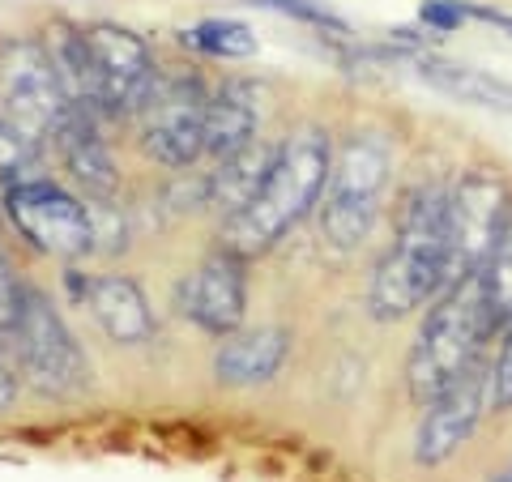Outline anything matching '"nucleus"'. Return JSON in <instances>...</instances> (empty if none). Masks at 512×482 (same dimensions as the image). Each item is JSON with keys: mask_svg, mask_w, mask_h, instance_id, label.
<instances>
[{"mask_svg": "<svg viewBox=\"0 0 512 482\" xmlns=\"http://www.w3.org/2000/svg\"><path fill=\"white\" fill-rule=\"evenodd\" d=\"M329 163H333V146L325 128L303 124L291 137H282L274 167H269L261 188L252 192V201L231 218H222V235H218L222 248L239 252L244 261L269 252L286 231L299 227L303 214L316 210Z\"/></svg>", "mask_w": 512, "mask_h": 482, "instance_id": "f257e3e1", "label": "nucleus"}, {"mask_svg": "<svg viewBox=\"0 0 512 482\" xmlns=\"http://www.w3.org/2000/svg\"><path fill=\"white\" fill-rule=\"evenodd\" d=\"M448 252V188L436 180L414 184L393 218V244L372 273L367 308L376 320H402L444 291Z\"/></svg>", "mask_w": 512, "mask_h": 482, "instance_id": "f03ea898", "label": "nucleus"}, {"mask_svg": "<svg viewBox=\"0 0 512 482\" xmlns=\"http://www.w3.org/2000/svg\"><path fill=\"white\" fill-rule=\"evenodd\" d=\"M487 342H491V325L483 308V286H478L474 273V278L448 286V291L431 299L427 320L419 325V337H414L406 359L410 397L427 406L444 384H453L470 363L487 355Z\"/></svg>", "mask_w": 512, "mask_h": 482, "instance_id": "7ed1b4c3", "label": "nucleus"}, {"mask_svg": "<svg viewBox=\"0 0 512 482\" xmlns=\"http://www.w3.org/2000/svg\"><path fill=\"white\" fill-rule=\"evenodd\" d=\"M393 146L384 133H350L338 150L320 188V231L333 248H359L380 218V201L389 188Z\"/></svg>", "mask_w": 512, "mask_h": 482, "instance_id": "20e7f679", "label": "nucleus"}, {"mask_svg": "<svg viewBox=\"0 0 512 482\" xmlns=\"http://www.w3.org/2000/svg\"><path fill=\"white\" fill-rule=\"evenodd\" d=\"M9 350L18 355V372L26 376L30 389L43 397H77L90 389V359L77 346L73 329L39 286L22 291L18 329L9 337Z\"/></svg>", "mask_w": 512, "mask_h": 482, "instance_id": "39448f33", "label": "nucleus"}, {"mask_svg": "<svg viewBox=\"0 0 512 482\" xmlns=\"http://www.w3.org/2000/svg\"><path fill=\"white\" fill-rule=\"evenodd\" d=\"M512 210V192L500 171L470 167L448 188V252H444V291L474 278L487 265L495 239Z\"/></svg>", "mask_w": 512, "mask_h": 482, "instance_id": "423d86ee", "label": "nucleus"}, {"mask_svg": "<svg viewBox=\"0 0 512 482\" xmlns=\"http://www.w3.org/2000/svg\"><path fill=\"white\" fill-rule=\"evenodd\" d=\"M205 111H210V86L197 73H158L154 90L137 111L141 150L171 171L197 167L205 150Z\"/></svg>", "mask_w": 512, "mask_h": 482, "instance_id": "0eeeda50", "label": "nucleus"}, {"mask_svg": "<svg viewBox=\"0 0 512 482\" xmlns=\"http://www.w3.org/2000/svg\"><path fill=\"white\" fill-rule=\"evenodd\" d=\"M5 218L30 248H39L43 256H60V261H82L99 239L90 205L47 175L5 188Z\"/></svg>", "mask_w": 512, "mask_h": 482, "instance_id": "6e6552de", "label": "nucleus"}, {"mask_svg": "<svg viewBox=\"0 0 512 482\" xmlns=\"http://www.w3.org/2000/svg\"><path fill=\"white\" fill-rule=\"evenodd\" d=\"M0 107L18 124H26L39 141H52L56 124L73 103L60 86V73L43 39L30 35L0 39Z\"/></svg>", "mask_w": 512, "mask_h": 482, "instance_id": "1a4fd4ad", "label": "nucleus"}, {"mask_svg": "<svg viewBox=\"0 0 512 482\" xmlns=\"http://www.w3.org/2000/svg\"><path fill=\"white\" fill-rule=\"evenodd\" d=\"M86 43L94 56V77H99V111L103 120L137 116L146 94L158 82V60L150 43L120 22H90Z\"/></svg>", "mask_w": 512, "mask_h": 482, "instance_id": "9d476101", "label": "nucleus"}, {"mask_svg": "<svg viewBox=\"0 0 512 482\" xmlns=\"http://www.w3.org/2000/svg\"><path fill=\"white\" fill-rule=\"evenodd\" d=\"M180 312L210 337H227L244 329L248 316V261L231 248H214L188 273L180 291Z\"/></svg>", "mask_w": 512, "mask_h": 482, "instance_id": "9b49d317", "label": "nucleus"}, {"mask_svg": "<svg viewBox=\"0 0 512 482\" xmlns=\"http://www.w3.org/2000/svg\"><path fill=\"white\" fill-rule=\"evenodd\" d=\"M487 363H491V355L470 363L453 384H444V389L423 406L427 414L419 423V436H414V457L423 465L448 461L474 436V427L487 410Z\"/></svg>", "mask_w": 512, "mask_h": 482, "instance_id": "f8f14e48", "label": "nucleus"}, {"mask_svg": "<svg viewBox=\"0 0 512 482\" xmlns=\"http://www.w3.org/2000/svg\"><path fill=\"white\" fill-rule=\"evenodd\" d=\"M73 303L90 320L99 325L116 346H146L154 337V312L146 291L124 278V273H86V269H69L64 273Z\"/></svg>", "mask_w": 512, "mask_h": 482, "instance_id": "ddd939ff", "label": "nucleus"}, {"mask_svg": "<svg viewBox=\"0 0 512 482\" xmlns=\"http://www.w3.org/2000/svg\"><path fill=\"white\" fill-rule=\"evenodd\" d=\"M52 150L60 158V167L73 175V184L86 192L90 205H111V197L120 188V171H116V154H111L103 137L99 116H90L82 107H69L52 133Z\"/></svg>", "mask_w": 512, "mask_h": 482, "instance_id": "4468645a", "label": "nucleus"}, {"mask_svg": "<svg viewBox=\"0 0 512 482\" xmlns=\"http://www.w3.org/2000/svg\"><path fill=\"white\" fill-rule=\"evenodd\" d=\"M261 128V90L248 77H227L210 90V111H205V150L201 158L222 163L256 141Z\"/></svg>", "mask_w": 512, "mask_h": 482, "instance_id": "2eb2a0df", "label": "nucleus"}, {"mask_svg": "<svg viewBox=\"0 0 512 482\" xmlns=\"http://www.w3.org/2000/svg\"><path fill=\"white\" fill-rule=\"evenodd\" d=\"M286 359H291V333L286 329H235L222 337L214 355V376L227 389H256V384L274 380Z\"/></svg>", "mask_w": 512, "mask_h": 482, "instance_id": "dca6fc26", "label": "nucleus"}, {"mask_svg": "<svg viewBox=\"0 0 512 482\" xmlns=\"http://www.w3.org/2000/svg\"><path fill=\"white\" fill-rule=\"evenodd\" d=\"M410 60H414V73H419L431 90L448 94V99L483 107V111H512V82H504V77L474 69V64L436 56V52H410Z\"/></svg>", "mask_w": 512, "mask_h": 482, "instance_id": "f3484780", "label": "nucleus"}, {"mask_svg": "<svg viewBox=\"0 0 512 482\" xmlns=\"http://www.w3.org/2000/svg\"><path fill=\"white\" fill-rule=\"evenodd\" d=\"M274 154H278V141L256 137L252 146H244L239 154L214 163V171L205 175V205H214L222 218L244 210V205L252 201V192L261 188V180L269 175V167H274Z\"/></svg>", "mask_w": 512, "mask_h": 482, "instance_id": "a211bd4d", "label": "nucleus"}, {"mask_svg": "<svg viewBox=\"0 0 512 482\" xmlns=\"http://www.w3.org/2000/svg\"><path fill=\"white\" fill-rule=\"evenodd\" d=\"M43 43H47V52H52V64L60 73V86H64V94H69V103L103 120L99 77H94V56H90V43H86V26L56 22L52 30H47Z\"/></svg>", "mask_w": 512, "mask_h": 482, "instance_id": "6ab92c4d", "label": "nucleus"}, {"mask_svg": "<svg viewBox=\"0 0 512 482\" xmlns=\"http://www.w3.org/2000/svg\"><path fill=\"white\" fill-rule=\"evenodd\" d=\"M47 175V158H43V141L30 133L26 124H18L0 107V188L26 184V180H43Z\"/></svg>", "mask_w": 512, "mask_h": 482, "instance_id": "aec40b11", "label": "nucleus"}, {"mask_svg": "<svg viewBox=\"0 0 512 482\" xmlns=\"http://www.w3.org/2000/svg\"><path fill=\"white\" fill-rule=\"evenodd\" d=\"M478 286H483V308H487V325L495 337L512 320V210L504 218V231L495 239L487 265L478 269Z\"/></svg>", "mask_w": 512, "mask_h": 482, "instance_id": "412c9836", "label": "nucleus"}, {"mask_svg": "<svg viewBox=\"0 0 512 482\" xmlns=\"http://www.w3.org/2000/svg\"><path fill=\"white\" fill-rule=\"evenodd\" d=\"M180 39L188 47H197V52H205V56H218V60H239V56L256 52L252 26L231 22V18H214V22H201L192 30H180Z\"/></svg>", "mask_w": 512, "mask_h": 482, "instance_id": "4be33fe9", "label": "nucleus"}, {"mask_svg": "<svg viewBox=\"0 0 512 482\" xmlns=\"http://www.w3.org/2000/svg\"><path fill=\"white\" fill-rule=\"evenodd\" d=\"M252 5H261V9H274V13H286V18H299V22L316 26L320 35L350 39V26L338 18V13H329L325 5H316V0H252Z\"/></svg>", "mask_w": 512, "mask_h": 482, "instance_id": "5701e85b", "label": "nucleus"}, {"mask_svg": "<svg viewBox=\"0 0 512 482\" xmlns=\"http://www.w3.org/2000/svg\"><path fill=\"white\" fill-rule=\"evenodd\" d=\"M487 410H512V320L500 329V350L487 363Z\"/></svg>", "mask_w": 512, "mask_h": 482, "instance_id": "b1692460", "label": "nucleus"}, {"mask_svg": "<svg viewBox=\"0 0 512 482\" xmlns=\"http://www.w3.org/2000/svg\"><path fill=\"white\" fill-rule=\"evenodd\" d=\"M22 291L26 282H18V273H13L9 256L0 252V342L9 346L13 329H18V312H22Z\"/></svg>", "mask_w": 512, "mask_h": 482, "instance_id": "393cba45", "label": "nucleus"}, {"mask_svg": "<svg viewBox=\"0 0 512 482\" xmlns=\"http://www.w3.org/2000/svg\"><path fill=\"white\" fill-rule=\"evenodd\" d=\"M423 22H427V30H440V35H448V30H457L461 22H466V5H461V0H427V5H423Z\"/></svg>", "mask_w": 512, "mask_h": 482, "instance_id": "a878e982", "label": "nucleus"}, {"mask_svg": "<svg viewBox=\"0 0 512 482\" xmlns=\"http://www.w3.org/2000/svg\"><path fill=\"white\" fill-rule=\"evenodd\" d=\"M13 397H18V372H13V363L5 359V342H0V414L13 406Z\"/></svg>", "mask_w": 512, "mask_h": 482, "instance_id": "bb28decb", "label": "nucleus"}, {"mask_svg": "<svg viewBox=\"0 0 512 482\" xmlns=\"http://www.w3.org/2000/svg\"><path fill=\"white\" fill-rule=\"evenodd\" d=\"M466 18H478V22H487V26H495V30H504V35H512V18L508 13H500V9H487V5H466Z\"/></svg>", "mask_w": 512, "mask_h": 482, "instance_id": "cd10ccee", "label": "nucleus"}, {"mask_svg": "<svg viewBox=\"0 0 512 482\" xmlns=\"http://www.w3.org/2000/svg\"><path fill=\"white\" fill-rule=\"evenodd\" d=\"M495 482H512V465H508V470H504L500 478H495Z\"/></svg>", "mask_w": 512, "mask_h": 482, "instance_id": "c85d7f7f", "label": "nucleus"}]
</instances>
